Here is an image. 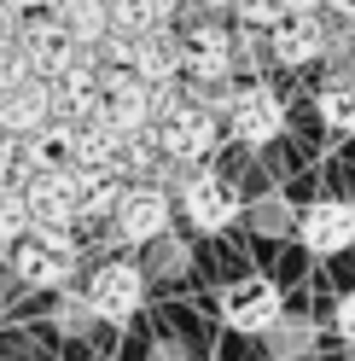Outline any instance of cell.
I'll return each mask as SVG.
<instances>
[{
    "label": "cell",
    "instance_id": "obj_3",
    "mask_svg": "<svg viewBox=\"0 0 355 361\" xmlns=\"http://www.w3.org/2000/svg\"><path fill=\"white\" fill-rule=\"evenodd\" d=\"M82 298L94 303L99 326H128L140 314V303H146V268L140 262H123V257H105L94 274H87Z\"/></svg>",
    "mask_w": 355,
    "mask_h": 361
},
{
    "label": "cell",
    "instance_id": "obj_34",
    "mask_svg": "<svg viewBox=\"0 0 355 361\" xmlns=\"http://www.w3.org/2000/svg\"><path fill=\"white\" fill-rule=\"evenodd\" d=\"M326 12H338V18H349V24H355V0H326Z\"/></svg>",
    "mask_w": 355,
    "mask_h": 361
},
{
    "label": "cell",
    "instance_id": "obj_14",
    "mask_svg": "<svg viewBox=\"0 0 355 361\" xmlns=\"http://www.w3.org/2000/svg\"><path fill=\"white\" fill-rule=\"evenodd\" d=\"M146 87H181L187 82V71H181V24H169V30H151V35H140L135 41V64H128Z\"/></svg>",
    "mask_w": 355,
    "mask_h": 361
},
{
    "label": "cell",
    "instance_id": "obj_36",
    "mask_svg": "<svg viewBox=\"0 0 355 361\" xmlns=\"http://www.w3.org/2000/svg\"><path fill=\"white\" fill-rule=\"evenodd\" d=\"M0 326H6V309H0Z\"/></svg>",
    "mask_w": 355,
    "mask_h": 361
},
{
    "label": "cell",
    "instance_id": "obj_25",
    "mask_svg": "<svg viewBox=\"0 0 355 361\" xmlns=\"http://www.w3.org/2000/svg\"><path fill=\"white\" fill-rule=\"evenodd\" d=\"M239 24H245V30H262V35H274L280 24H285V18H292V12H285V0H239Z\"/></svg>",
    "mask_w": 355,
    "mask_h": 361
},
{
    "label": "cell",
    "instance_id": "obj_24",
    "mask_svg": "<svg viewBox=\"0 0 355 361\" xmlns=\"http://www.w3.org/2000/svg\"><path fill=\"white\" fill-rule=\"evenodd\" d=\"M35 233V221L24 210V192H12V198H0V251H12V245H24Z\"/></svg>",
    "mask_w": 355,
    "mask_h": 361
},
{
    "label": "cell",
    "instance_id": "obj_5",
    "mask_svg": "<svg viewBox=\"0 0 355 361\" xmlns=\"http://www.w3.org/2000/svg\"><path fill=\"white\" fill-rule=\"evenodd\" d=\"M175 210L187 216L192 233H228L239 216H245V198L233 192V180H221L216 169H192L187 187L175 192Z\"/></svg>",
    "mask_w": 355,
    "mask_h": 361
},
{
    "label": "cell",
    "instance_id": "obj_26",
    "mask_svg": "<svg viewBox=\"0 0 355 361\" xmlns=\"http://www.w3.org/2000/svg\"><path fill=\"white\" fill-rule=\"evenodd\" d=\"M24 82H35V71H30L24 47L6 41V47H0V94H12V87H24Z\"/></svg>",
    "mask_w": 355,
    "mask_h": 361
},
{
    "label": "cell",
    "instance_id": "obj_2",
    "mask_svg": "<svg viewBox=\"0 0 355 361\" xmlns=\"http://www.w3.org/2000/svg\"><path fill=\"white\" fill-rule=\"evenodd\" d=\"M18 286L30 291H70V274H76V239L70 233H30L24 245H12L6 251Z\"/></svg>",
    "mask_w": 355,
    "mask_h": 361
},
{
    "label": "cell",
    "instance_id": "obj_4",
    "mask_svg": "<svg viewBox=\"0 0 355 361\" xmlns=\"http://www.w3.org/2000/svg\"><path fill=\"white\" fill-rule=\"evenodd\" d=\"M181 71H187V87H221V82L239 76L233 30L221 18H198V24L181 30Z\"/></svg>",
    "mask_w": 355,
    "mask_h": 361
},
{
    "label": "cell",
    "instance_id": "obj_9",
    "mask_svg": "<svg viewBox=\"0 0 355 361\" xmlns=\"http://www.w3.org/2000/svg\"><path fill=\"white\" fill-rule=\"evenodd\" d=\"M280 286L274 280H262V274H251V280H233L228 291H221V321H228L233 332H262L268 338L274 326H280Z\"/></svg>",
    "mask_w": 355,
    "mask_h": 361
},
{
    "label": "cell",
    "instance_id": "obj_8",
    "mask_svg": "<svg viewBox=\"0 0 355 361\" xmlns=\"http://www.w3.org/2000/svg\"><path fill=\"white\" fill-rule=\"evenodd\" d=\"M111 221H117V239H128V245H158L175 221V192H163L158 180H128Z\"/></svg>",
    "mask_w": 355,
    "mask_h": 361
},
{
    "label": "cell",
    "instance_id": "obj_23",
    "mask_svg": "<svg viewBox=\"0 0 355 361\" xmlns=\"http://www.w3.org/2000/svg\"><path fill=\"white\" fill-rule=\"evenodd\" d=\"M251 228L256 233H297V210L285 204L280 192H268V198H256V204H251Z\"/></svg>",
    "mask_w": 355,
    "mask_h": 361
},
{
    "label": "cell",
    "instance_id": "obj_20",
    "mask_svg": "<svg viewBox=\"0 0 355 361\" xmlns=\"http://www.w3.org/2000/svg\"><path fill=\"white\" fill-rule=\"evenodd\" d=\"M315 350V321H292V314H280V326L268 332V355L274 361H297Z\"/></svg>",
    "mask_w": 355,
    "mask_h": 361
},
{
    "label": "cell",
    "instance_id": "obj_13",
    "mask_svg": "<svg viewBox=\"0 0 355 361\" xmlns=\"http://www.w3.org/2000/svg\"><path fill=\"white\" fill-rule=\"evenodd\" d=\"M18 47H24L35 82H58L64 71L76 64V41L64 35V24L47 12V18H24V30H18Z\"/></svg>",
    "mask_w": 355,
    "mask_h": 361
},
{
    "label": "cell",
    "instance_id": "obj_31",
    "mask_svg": "<svg viewBox=\"0 0 355 361\" xmlns=\"http://www.w3.org/2000/svg\"><path fill=\"white\" fill-rule=\"evenodd\" d=\"M198 18H221V12H239V0H187Z\"/></svg>",
    "mask_w": 355,
    "mask_h": 361
},
{
    "label": "cell",
    "instance_id": "obj_11",
    "mask_svg": "<svg viewBox=\"0 0 355 361\" xmlns=\"http://www.w3.org/2000/svg\"><path fill=\"white\" fill-rule=\"evenodd\" d=\"M297 239H303V251H315V257H338L355 245V204L349 198H315L303 216H297Z\"/></svg>",
    "mask_w": 355,
    "mask_h": 361
},
{
    "label": "cell",
    "instance_id": "obj_22",
    "mask_svg": "<svg viewBox=\"0 0 355 361\" xmlns=\"http://www.w3.org/2000/svg\"><path fill=\"white\" fill-rule=\"evenodd\" d=\"M233 64H239V71H251V82H262L256 71H262V64H274V47H268V35L239 24V30H233Z\"/></svg>",
    "mask_w": 355,
    "mask_h": 361
},
{
    "label": "cell",
    "instance_id": "obj_27",
    "mask_svg": "<svg viewBox=\"0 0 355 361\" xmlns=\"http://www.w3.org/2000/svg\"><path fill=\"white\" fill-rule=\"evenodd\" d=\"M181 268H187V245L175 233H163L158 245H151V268H146V274H181Z\"/></svg>",
    "mask_w": 355,
    "mask_h": 361
},
{
    "label": "cell",
    "instance_id": "obj_17",
    "mask_svg": "<svg viewBox=\"0 0 355 361\" xmlns=\"http://www.w3.org/2000/svg\"><path fill=\"white\" fill-rule=\"evenodd\" d=\"M53 18L64 24V35L76 41V53H94L111 35V0H58Z\"/></svg>",
    "mask_w": 355,
    "mask_h": 361
},
{
    "label": "cell",
    "instance_id": "obj_35",
    "mask_svg": "<svg viewBox=\"0 0 355 361\" xmlns=\"http://www.w3.org/2000/svg\"><path fill=\"white\" fill-rule=\"evenodd\" d=\"M6 146H12V140H6V134H0V152H6Z\"/></svg>",
    "mask_w": 355,
    "mask_h": 361
},
{
    "label": "cell",
    "instance_id": "obj_21",
    "mask_svg": "<svg viewBox=\"0 0 355 361\" xmlns=\"http://www.w3.org/2000/svg\"><path fill=\"white\" fill-rule=\"evenodd\" d=\"M53 326L64 332V338H87L99 326V314H94V303L82 298V291H58V303H53Z\"/></svg>",
    "mask_w": 355,
    "mask_h": 361
},
{
    "label": "cell",
    "instance_id": "obj_33",
    "mask_svg": "<svg viewBox=\"0 0 355 361\" xmlns=\"http://www.w3.org/2000/svg\"><path fill=\"white\" fill-rule=\"evenodd\" d=\"M151 361H187V350H181V344H169V338H163V344H151Z\"/></svg>",
    "mask_w": 355,
    "mask_h": 361
},
{
    "label": "cell",
    "instance_id": "obj_18",
    "mask_svg": "<svg viewBox=\"0 0 355 361\" xmlns=\"http://www.w3.org/2000/svg\"><path fill=\"white\" fill-rule=\"evenodd\" d=\"M151 30H169L151 0H111V35L140 41V35H151Z\"/></svg>",
    "mask_w": 355,
    "mask_h": 361
},
{
    "label": "cell",
    "instance_id": "obj_28",
    "mask_svg": "<svg viewBox=\"0 0 355 361\" xmlns=\"http://www.w3.org/2000/svg\"><path fill=\"white\" fill-rule=\"evenodd\" d=\"M332 326H338L344 344H355V291H344V298H338V314H332Z\"/></svg>",
    "mask_w": 355,
    "mask_h": 361
},
{
    "label": "cell",
    "instance_id": "obj_30",
    "mask_svg": "<svg viewBox=\"0 0 355 361\" xmlns=\"http://www.w3.org/2000/svg\"><path fill=\"white\" fill-rule=\"evenodd\" d=\"M18 30H24V18H18L6 0H0V47H6V41H18Z\"/></svg>",
    "mask_w": 355,
    "mask_h": 361
},
{
    "label": "cell",
    "instance_id": "obj_29",
    "mask_svg": "<svg viewBox=\"0 0 355 361\" xmlns=\"http://www.w3.org/2000/svg\"><path fill=\"white\" fill-rule=\"evenodd\" d=\"M6 6L18 18H47V12H58V0H6Z\"/></svg>",
    "mask_w": 355,
    "mask_h": 361
},
{
    "label": "cell",
    "instance_id": "obj_19",
    "mask_svg": "<svg viewBox=\"0 0 355 361\" xmlns=\"http://www.w3.org/2000/svg\"><path fill=\"white\" fill-rule=\"evenodd\" d=\"M315 111H320V123L332 134H355V82H326Z\"/></svg>",
    "mask_w": 355,
    "mask_h": 361
},
{
    "label": "cell",
    "instance_id": "obj_1",
    "mask_svg": "<svg viewBox=\"0 0 355 361\" xmlns=\"http://www.w3.org/2000/svg\"><path fill=\"white\" fill-rule=\"evenodd\" d=\"M221 146V117H210L204 105L192 99H175L163 117H158V152L181 169H204L210 152Z\"/></svg>",
    "mask_w": 355,
    "mask_h": 361
},
{
    "label": "cell",
    "instance_id": "obj_10",
    "mask_svg": "<svg viewBox=\"0 0 355 361\" xmlns=\"http://www.w3.org/2000/svg\"><path fill=\"white\" fill-rule=\"evenodd\" d=\"M24 210L41 233H70L76 228V169H58V175H30L24 187Z\"/></svg>",
    "mask_w": 355,
    "mask_h": 361
},
{
    "label": "cell",
    "instance_id": "obj_6",
    "mask_svg": "<svg viewBox=\"0 0 355 361\" xmlns=\"http://www.w3.org/2000/svg\"><path fill=\"white\" fill-rule=\"evenodd\" d=\"M158 111H163L158 87H146L135 71H105V105H99V117L117 128L123 140H128V134H151V128H158Z\"/></svg>",
    "mask_w": 355,
    "mask_h": 361
},
{
    "label": "cell",
    "instance_id": "obj_15",
    "mask_svg": "<svg viewBox=\"0 0 355 361\" xmlns=\"http://www.w3.org/2000/svg\"><path fill=\"white\" fill-rule=\"evenodd\" d=\"M326 18H285V24L268 35L274 47V64H285V71H303V64H320L326 53Z\"/></svg>",
    "mask_w": 355,
    "mask_h": 361
},
{
    "label": "cell",
    "instance_id": "obj_12",
    "mask_svg": "<svg viewBox=\"0 0 355 361\" xmlns=\"http://www.w3.org/2000/svg\"><path fill=\"white\" fill-rule=\"evenodd\" d=\"M58 123V105H53V82H24L12 87V94H0V134H6L12 146L35 140L41 128Z\"/></svg>",
    "mask_w": 355,
    "mask_h": 361
},
{
    "label": "cell",
    "instance_id": "obj_32",
    "mask_svg": "<svg viewBox=\"0 0 355 361\" xmlns=\"http://www.w3.org/2000/svg\"><path fill=\"white\" fill-rule=\"evenodd\" d=\"M285 12H292V18H320L326 0H285Z\"/></svg>",
    "mask_w": 355,
    "mask_h": 361
},
{
    "label": "cell",
    "instance_id": "obj_7",
    "mask_svg": "<svg viewBox=\"0 0 355 361\" xmlns=\"http://www.w3.org/2000/svg\"><path fill=\"white\" fill-rule=\"evenodd\" d=\"M221 128H228L239 146H274L285 134V99L268 82H239V99H233V111H228Z\"/></svg>",
    "mask_w": 355,
    "mask_h": 361
},
{
    "label": "cell",
    "instance_id": "obj_16",
    "mask_svg": "<svg viewBox=\"0 0 355 361\" xmlns=\"http://www.w3.org/2000/svg\"><path fill=\"white\" fill-rule=\"evenodd\" d=\"M128 192V180L117 169H76V216L82 221H111Z\"/></svg>",
    "mask_w": 355,
    "mask_h": 361
}]
</instances>
